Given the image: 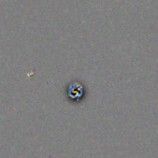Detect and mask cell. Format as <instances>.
<instances>
[{
    "label": "cell",
    "instance_id": "1",
    "mask_svg": "<svg viewBox=\"0 0 158 158\" xmlns=\"http://www.w3.org/2000/svg\"><path fill=\"white\" fill-rule=\"evenodd\" d=\"M74 87L75 86H74V84H73L70 87V89H69V95H70L71 98H80L82 96V94H83L81 85L77 84V88H74Z\"/></svg>",
    "mask_w": 158,
    "mask_h": 158
}]
</instances>
